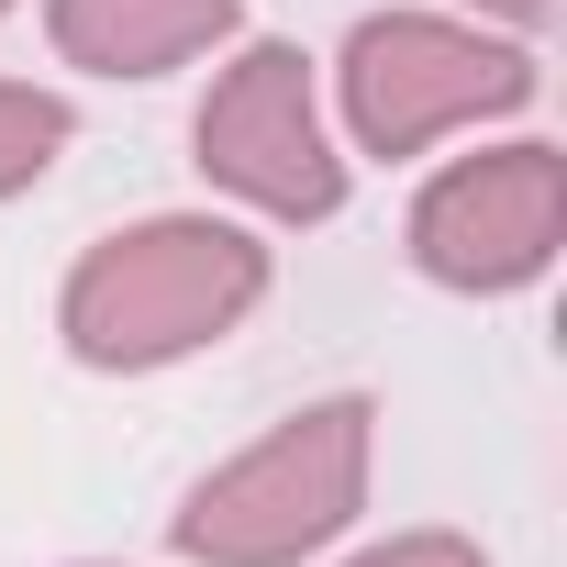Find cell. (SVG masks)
<instances>
[{"label":"cell","instance_id":"8992f818","mask_svg":"<svg viewBox=\"0 0 567 567\" xmlns=\"http://www.w3.org/2000/svg\"><path fill=\"white\" fill-rule=\"evenodd\" d=\"M56 56L90 79H167L212 45H234V0H45Z\"/></svg>","mask_w":567,"mask_h":567},{"label":"cell","instance_id":"5b68a950","mask_svg":"<svg viewBox=\"0 0 567 567\" xmlns=\"http://www.w3.org/2000/svg\"><path fill=\"white\" fill-rule=\"evenodd\" d=\"M556 234H567V156L534 145V134L434 167L423 200H412V267L434 290H467V301L534 290L556 267Z\"/></svg>","mask_w":567,"mask_h":567},{"label":"cell","instance_id":"9c48e42d","mask_svg":"<svg viewBox=\"0 0 567 567\" xmlns=\"http://www.w3.org/2000/svg\"><path fill=\"white\" fill-rule=\"evenodd\" d=\"M467 12H489V23H512V34H545L556 0H467Z\"/></svg>","mask_w":567,"mask_h":567},{"label":"cell","instance_id":"3957f363","mask_svg":"<svg viewBox=\"0 0 567 567\" xmlns=\"http://www.w3.org/2000/svg\"><path fill=\"white\" fill-rule=\"evenodd\" d=\"M334 90H346V134L368 156H423L467 123L523 112L534 56L478 34V23H445V12H368L334 56Z\"/></svg>","mask_w":567,"mask_h":567},{"label":"cell","instance_id":"52a82bcc","mask_svg":"<svg viewBox=\"0 0 567 567\" xmlns=\"http://www.w3.org/2000/svg\"><path fill=\"white\" fill-rule=\"evenodd\" d=\"M68 134H79V112H68L56 90L0 79V200H12V189H34V178L68 156Z\"/></svg>","mask_w":567,"mask_h":567},{"label":"cell","instance_id":"ba28073f","mask_svg":"<svg viewBox=\"0 0 567 567\" xmlns=\"http://www.w3.org/2000/svg\"><path fill=\"white\" fill-rule=\"evenodd\" d=\"M346 567H489L467 534H445V523H412V534H390V545H357Z\"/></svg>","mask_w":567,"mask_h":567},{"label":"cell","instance_id":"30bf717a","mask_svg":"<svg viewBox=\"0 0 567 567\" xmlns=\"http://www.w3.org/2000/svg\"><path fill=\"white\" fill-rule=\"evenodd\" d=\"M0 12H12V0H0Z\"/></svg>","mask_w":567,"mask_h":567},{"label":"cell","instance_id":"7a4b0ae2","mask_svg":"<svg viewBox=\"0 0 567 567\" xmlns=\"http://www.w3.org/2000/svg\"><path fill=\"white\" fill-rule=\"evenodd\" d=\"M368 423L379 412L357 390L301 401L290 423H267L245 456H223L167 512V545L189 567H301V556H323L368 512Z\"/></svg>","mask_w":567,"mask_h":567},{"label":"cell","instance_id":"6da1fadb","mask_svg":"<svg viewBox=\"0 0 567 567\" xmlns=\"http://www.w3.org/2000/svg\"><path fill=\"white\" fill-rule=\"evenodd\" d=\"M256 301H267V245H256L245 223L156 212V223L101 234V245L68 267L56 334H68L79 368H101V379H145V368H178V357L223 346Z\"/></svg>","mask_w":567,"mask_h":567},{"label":"cell","instance_id":"277c9868","mask_svg":"<svg viewBox=\"0 0 567 567\" xmlns=\"http://www.w3.org/2000/svg\"><path fill=\"white\" fill-rule=\"evenodd\" d=\"M189 145H200V178L267 223H334L346 212V156L323 134L301 45H234L189 112Z\"/></svg>","mask_w":567,"mask_h":567}]
</instances>
